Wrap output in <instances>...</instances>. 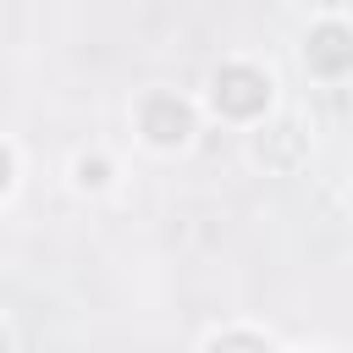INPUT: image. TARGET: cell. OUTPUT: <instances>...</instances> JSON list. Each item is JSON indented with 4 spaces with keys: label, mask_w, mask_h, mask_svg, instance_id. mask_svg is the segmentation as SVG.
Here are the masks:
<instances>
[{
    "label": "cell",
    "mask_w": 353,
    "mask_h": 353,
    "mask_svg": "<svg viewBox=\"0 0 353 353\" xmlns=\"http://www.w3.org/2000/svg\"><path fill=\"white\" fill-rule=\"evenodd\" d=\"M77 176H83L88 188H99V182H105V160H83V165H77Z\"/></svg>",
    "instance_id": "cell-5"
},
{
    "label": "cell",
    "mask_w": 353,
    "mask_h": 353,
    "mask_svg": "<svg viewBox=\"0 0 353 353\" xmlns=\"http://www.w3.org/2000/svg\"><path fill=\"white\" fill-rule=\"evenodd\" d=\"M204 353H270L259 336H248V331H226V336H215Z\"/></svg>",
    "instance_id": "cell-4"
},
{
    "label": "cell",
    "mask_w": 353,
    "mask_h": 353,
    "mask_svg": "<svg viewBox=\"0 0 353 353\" xmlns=\"http://www.w3.org/2000/svg\"><path fill=\"white\" fill-rule=\"evenodd\" d=\"M303 61H309V72H320V77H342V72H353V28H342V22H320V28L309 33V44H303Z\"/></svg>",
    "instance_id": "cell-2"
},
{
    "label": "cell",
    "mask_w": 353,
    "mask_h": 353,
    "mask_svg": "<svg viewBox=\"0 0 353 353\" xmlns=\"http://www.w3.org/2000/svg\"><path fill=\"white\" fill-rule=\"evenodd\" d=\"M210 99H215L221 116L248 121V116H259V110L270 105V77L254 72V66H221L215 83H210Z\"/></svg>",
    "instance_id": "cell-1"
},
{
    "label": "cell",
    "mask_w": 353,
    "mask_h": 353,
    "mask_svg": "<svg viewBox=\"0 0 353 353\" xmlns=\"http://www.w3.org/2000/svg\"><path fill=\"white\" fill-rule=\"evenodd\" d=\"M143 132L171 149V143H182V138L193 132V110H188L176 94H149V99H143Z\"/></svg>",
    "instance_id": "cell-3"
}]
</instances>
